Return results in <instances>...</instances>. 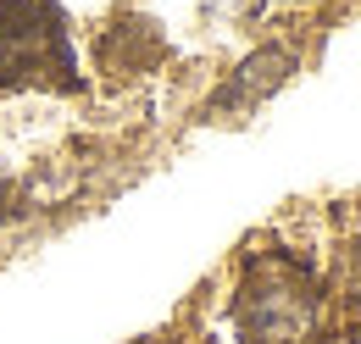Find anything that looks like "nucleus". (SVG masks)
I'll return each mask as SVG.
<instances>
[{
  "instance_id": "f257e3e1",
  "label": "nucleus",
  "mask_w": 361,
  "mask_h": 344,
  "mask_svg": "<svg viewBox=\"0 0 361 344\" xmlns=\"http://www.w3.org/2000/svg\"><path fill=\"white\" fill-rule=\"evenodd\" d=\"M0 89H78L67 11L56 0H0Z\"/></svg>"
},
{
  "instance_id": "f03ea898",
  "label": "nucleus",
  "mask_w": 361,
  "mask_h": 344,
  "mask_svg": "<svg viewBox=\"0 0 361 344\" xmlns=\"http://www.w3.org/2000/svg\"><path fill=\"white\" fill-rule=\"evenodd\" d=\"M239 317L256 339H289L312 322V283L295 278L289 266L267 261V266H256V278L239 300Z\"/></svg>"
},
{
  "instance_id": "7ed1b4c3",
  "label": "nucleus",
  "mask_w": 361,
  "mask_h": 344,
  "mask_svg": "<svg viewBox=\"0 0 361 344\" xmlns=\"http://www.w3.org/2000/svg\"><path fill=\"white\" fill-rule=\"evenodd\" d=\"M0 211H6V183H0Z\"/></svg>"
}]
</instances>
